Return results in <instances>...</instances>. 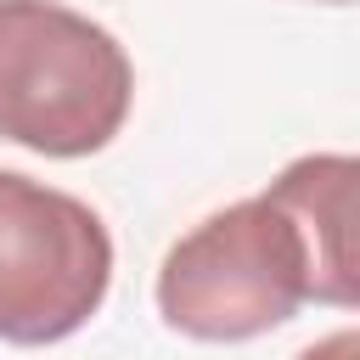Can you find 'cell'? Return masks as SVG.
Listing matches in <instances>:
<instances>
[{"label":"cell","mask_w":360,"mask_h":360,"mask_svg":"<svg viewBox=\"0 0 360 360\" xmlns=\"http://www.w3.org/2000/svg\"><path fill=\"white\" fill-rule=\"evenodd\" d=\"M360 163L315 152L287 163L270 191L208 214L158 270V309L174 332L202 343L259 338L298 315V304H354V214Z\"/></svg>","instance_id":"6da1fadb"},{"label":"cell","mask_w":360,"mask_h":360,"mask_svg":"<svg viewBox=\"0 0 360 360\" xmlns=\"http://www.w3.org/2000/svg\"><path fill=\"white\" fill-rule=\"evenodd\" d=\"M129 101L135 68L101 22L56 0H0V141L90 158L124 129Z\"/></svg>","instance_id":"7a4b0ae2"},{"label":"cell","mask_w":360,"mask_h":360,"mask_svg":"<svg viewBox=\"0 0 360 360\" xmlns=\"http://www.w3.org/2000/svg\"><path fill=\"white\" fill-rule=\"evenodd\" d=\"M112 281L101 214L56 186L0 169V338L56 343L79 332Z\"/></svg>","instance_id":"3957f363"},{"label":"cell","mask_w":360,"mask_h":360,"mask_svg":"<svg viewBox=\"0 0 360 360\" xmlns=\"http://www.w3.org/2000/svg\"><path fill=\"white\" fill-rule=\"evenodd\" d=\"M332 6H343V0H332Z\"/></svg>","instance_id":"277c9868"}]
</instances>
